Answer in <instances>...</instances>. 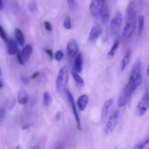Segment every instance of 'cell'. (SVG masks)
I'll return each instance as SVG.
<instances>
[{"mask_svg":"<svg viewBox=\"0 0 149 149\" xmlns=\"http://www.w3.org/2000/svg\"><path fill=\"white\" fill-rule=\"evenodd\" d=\"M142 83V71H141V62L140 60L136 61L132 66L130 74L129 80L127 84L130 93L132 95L135 90Z\"/></svg>","mask_w":149,"mask_h":149,"instance_id":"1","label":"cell"},{"mask_svg":"<svg viewBox=\"0 0 149 149\" xmlns=\"http://www.w3.org/2000/svg\"><path fill=\"white\" fill-rule=\"evenodd\" d=\"M69 80V72L65 66H63L60 68L58 76L55 81V89L58 93H61L65 91V88L68 85Z\"/></svg>","mask_w":149,"mask_h":149,"instance_id":"2","label":"cell"},{"mask_svg":"<svg viewBox=\"0 0 149 149\" xmlns=\"http://www.w3.org/2000/svg\"><path fill=\"white\" fill-rule=\"evenodd\" d=\"M106 0H91L90 4V13L93 17H97L100 16V13L103 9Z\"/></svg>","mask_w":149,"mask_h":149,"instance_id":"3","label":"cell"},{"mask_svg":"<svg viewBox=\"0 0 149 149\" xmlns=\"http://www.w3.org/2000/svg\"><path fill=\"white\" fill-rule=\"evenodd\" d=\"M65 95L66 97L67 100H68V103L71 104V109H72L73 114H74V119H75L76 122H77V127L79 130H81V121H80L79 116L78 114V112H77V107H76L75 101H74V97H73L72 94H71V92L68 90H65Z\"/></svg>","mask_w":149,"mask_h":149,"instance_id":"4","label":"cell"},{"mask_svg":"<svg viewBox=\"0 0 149 149\" xmlns=\"http://www.w3.org/2000/svg\"><path fill=\"white\" fill-rule=\"evenodd\" d=\"M135 26H136L135 17L127 20V23L122 32V39L124 40H127L130 39L135 30Z\"/></svg>","mask_w":149,"mask_h":149,"instance_id":"5","label":"cell"},{"mask_svg":"<svg viewBox=\"0 0 149 149\" xmlns=\"http://www.w3.org/2000/svg\"><path fill=\"white\" fill-rule=\"evenodd\" d=\"M149 108V93L146 92L141 99L137 106V114L143 116L147 112Z\"/></svg>","mask_w":149,"mask_h":149,"instance_id":"6","label":"cell"},{"mask_svg":"<svg viewBox=\"0 0 149 149\" xmlns=\"http://www.w3.org/2000/svg\"><path fill=\"white\" fill-rule=\"evenodd\" d=\"M122 23V17L121 13H118L117 14L115 15L114 17L112 19L111 22V31L113 34H116L120 30L121 26Z\"/></svg>","mask_w":149,"mask_h":149,"instance_id":"7","label":"cell"},{"mask_svg":"<svg viewBox=\"0 0 149 149\" xmlns=\"http://www.w3.org/2000/svg\"><path fill=\"white\" fill-rule=\"evenodd\" d=\"M131 95L130 93L129 90H128L127 85L125 86V88L122 90V91L121 92L120 95H119V98L117 100V106L119 108H122L123 106H125V105L127 103L128 100L130 98Z\"/></svg>","mask_w":149,"mask_h":149,"instance_id":"8","label":"cell"},{"mask_svg":"<svg viewBox=\"0 0 149 149\" xmlns=\"http://www.w3.org/2000/svg\"><path fill=\"white\" fill-rule=\"evenodd\" d=\"M119 112L118 111L113 112V114L110 116L109 120L106 122V130L109 132H113V130L116 128L118 123V118H119Z\"/></svg>","mask_w":149,"mask_h":149,"instance_id":"9","label":"cell"},{"mask_svg":"<svg viewBox=\"0 0 149 149\" xmlns=\"http://www.w3.org/2000/svg\"><path fill=\"white\" fill-rule=\"evenodd\" d=\"M66 50L68 56L69 58H73L77 56L79 51V47L78 45H77V42L74 39L70 41L66 46Z\"/></svg>","mask_w":149,"mask_h":149,"instance_id":"10","label":"cell"},{"mask_svg":"<svg viewBox=\"0 0 149 149\" xmlns=\"http://www.w3.org/2000/svg\"><path fill=\"white\" fill-rule=\"evenodd\" d=\"M113 99L110 98L109 99V100H106L104 103V104H103L101 111V121L103 122H105L106 121L108 115H109V110H110V108L111 107V106L113 105Z\"/></svg>","mask_w":149,"mask_h":149,"instance_id":"11","label":"cell"},{"mask_svg":"<svg viewBox=\"0 0 149 149\" xmlns=\"http://www.w3.org/2000/svg\"><path fill=\"white\" fill-rule=\"evenodd\" d=\"M102 33V28L99 24H96L91 29L89 34V41H93L100 36Z\"/></svg>","mask_w":149,"mask_h":149,"instance_id":"12","label":"cell"},{"mask_svg":"<svg viewBox=\"0 0 149 149\" xmlns=\"http://www.w3.org/2000/svg\"><path fill=\"white\" fill-rule=\"evenodd\" d=\"M89 102V96L87 95H82L77 100V106L81 111H84Z\"/></svg>","mask_w":149,"mask_h":149,"instance_id":"13","label":"cell"},{"mask_svg":"<svg viewBox=\"0 0 149 149\" xmlns=\"http://www.w3.org/2000/svg\"><path fill=\"white\" fill-rule=\"evenodd\" d=\"M32 52H33V47H32V46L31 45H26V46L24 47L23 49H22L20 54H21V56L22 58H23L24 63L27 62L28 60L30 58L31 55L32 54Z\"/></svg>","mask_w":149,"mask_h":149,"instance_id":"14","label":"cell"},{"mask_svg":"<svg viewBox=\"0 0 149 149\" xmlns=\"http://www.w3.org/2000/svg\"><path fill=\"white\" fill-rule=\"evenodd\" d=\"M135 2L134 1H131L129 3L127 7V11H126V18L127 20L129 19H132L135 17Z\"/></svg>","mask_w":149,"mask_h":149,"instance_id":"15","label":"cell"},{"mask_svg":"<svg viewBox=\"0 0 149 149\" xmlns=\"http://www.w3.org/2000/svg\"><path fill=\"white\" fill-rule=\"evenodd\" d=\"M131 58V50L130 49H127V51L125 53V56L123 57L122 60L121 61V72H123L126 67L129 64Z\"/></svg>","mask_w":149,"mask_h":149,"instance_id":"16","label":"cell"},{"mask_svg":"<svg viewBox=\"0 0 149 149\" xmlns=\"http://www.w3.org/2000/svg\"><path fill=\"white\" fill-rule=\"evenodd\" d=\"M109 17H110V13H109V7H108V6L105 5L100 14V19L101 23L103 25H106L109 21Z\"/></svg>","mask_w":149,"mask_h":149,"instance_id":"17","label":"cell"},{"mask_svg":"<svg viewBox=\"0 0 149 149\" xmlns=\"http://www.w3.org/2000/svg\"><path fill=\"white\" fill-rule=\"evenodd\" d=\"M83 68V59L81 54H78L76 56L75 61H74V69L77 71V72L80 73L82 71Z\"/></svg>","mask_w":149,"mask_h":149,"instance_id":"18","label":"cell"},{"mask_svg":"<svg viewBox=\"0 0 149 149\" xmlns=\"http://www.w3.org/2000/svg\"><path fill=\"white\" fill-rule=\"evenodd\" d=\"M18 52V49H17V42L14 40V39H10L9 40L8 42V54L9 55H15L17 54Z\"/></svg>","mask_w":149,"mask_h":149,"instance_id":"19","label":"cell"},{"mask_svg":"<svg viewBox=\"0 0 149 149\" xmlns=\"http://www.w3.org/2000/svg\"><path fill=\"white\" fill-rule=\"evenodd\" d=\"M29 101V96H28L27 93L25 91H20L17 95V102L20 104L25 105L28 103Z\"/></svg>","mask_w":149,"mask_h":149,"instance_id":"20","label":"cell"},{"mask_svg":"<svg viewBox=\"0 0 149 149\" xmlns=\"http://www.w3.org/2000/svg\"><path fill=\"white\" fill-rule=\"evenodd\" d=\"M71 75H72L73 79H74V81H75L76 82L79 84V85H80V86L84 85V80H83L82 77H81V76L79 74V72H77V71H76L74 68H73V69L71 70Z\"/></svg>","mask_w":149,"mask_h":149,"instance_id":"21","label":"cell"},{"mask_svg":"<svg viewBox=\"0 0 149 149\" xmlns=\"http://www.w3.org/2000/svg\"><path fill=\"white\" fill-rule=\"evenodd\" d=\"M15 38L16 39H17V43H18L20 46H23L25 43V39L22 31L20 30V29H15Z\"/></svg>","mask_w":149,"mask_h":149,"instance_id":"22","label":"cell"},{"mask_svg":"<svg viewBox=\"0 0 149 149\" xmlns=\"http://www.w3.org/2000/svg\"><path fill=\"white\" fill-rule=\"evenodd\" d=\"M52 99L50 94L48 92H45L43 95V103L45 106L48 107L52 104Z\"/></svg>","mask_w":149,"mask_h":149,"instance_id":"23","label":"cell"},{"mask_svg":"<svg viewBox=\"0 0 149 149\" xmlns=\"http://www.w3.org/2000/svg\"><path fill=\"white\" fill-rule=\"evenodd\" d=\"M29 10L33 15H36L38 13L37 4L35 1H31L29 4Z\"/></svg>","mask_w":149,"mask_h":149,"instance_id":"24","label":"cell"},{"mask_svg":"<svg viewBox=\"0 0 149 149\" xmlns=\"http://www.w3.org/2000/svg\"><path fill=\"white\" fill-rule=\"evenodd\" d=\"M119 46V42H115V43L112 45L110 51L109 52L108 55H109V57H111V58H113V57L115 55V54H116V50H117Z\"/></svg>","mask_w":149,"mask_h":149,"instance_id":"25","label":"cell"},{"mask_svg":"<svg viewBox=\"0 0 149 149\" xmlns=\"http://www.w3.org/2000/svg\"><path fill=\"white\" fill-rule=\"evenodd\" d=\"M149 143V138H147L146 139L143 140L142 141H141L140 143H137L136 145L134 146V148L136 149H143V148H145L147 145Z\"/></svg>","mask_w":149,"mask_h":149,"instance_id":"26","label":"cell"},{"mask_svg":"<svg viewBox=\"0 0 149 149\" xmlns=\"http://www.w3.org/2000/svg\"><path fill=\"white\" fill-rule=\"evenodd\" d=\"M138 23H139V29H138V33H142L143 30L144 28V24H145V18H144L143 15H140L139 18H138Z\"/></svg>","mask_w":149,"mask_h":149,"instance_id":"27","label":"cell"},{"mask_svg":"<svg viewBox=\"0 0 149 149\" xmlns=\"http://www.w3.org/2000/svg\"><path fill=\"white\" fill-rule=\"evenodd\" d=\"M63 26L65 29H71L72 28V24H71V17L69 16H67L65 17V18L64 19V21H63Z\"/></svg>","mask_w":149,"mask_h":149,"instance_id":"28","label":"cell"},{"mask_svg":"<svg viewBox=\"0 0 149 149\" xmlns=\"http://www.w3.org/2000/svg\"><path fill=\"white\" fill-rule=\"evenodd\" d=\"M64 54L62 50H58L56 52H55V59L58 61H61V60L63 58Z\"/></svg>","mask_w":149,"mask_h":149,"instance_id":"29","label":"cell"},{"mask_svg":"<svg viewBox=\"0 0 149 149\" xmlns=\"http://www.w3.org/2000/svg\"><path fill=\"white\" fill-rule=\"evenodd\" d=\"M0 37H1V39H3V40L5 41V42H7V34H6V33H5V31H4V29H3V28L1 27V26H0Z\"/></svg>","mask_w":149,"mask_h":149,"instance_id":"30","label":"cell"},{"mask_svg":"<svg viewBox=\"0 0 149 149\" xmlns=\"http://www.w3.org/2000/svg\"><path fill=\"white\" fill-rule=\"evenodd\" d=\"M44 25H45V30L48 32H51L52 30V25L51 23H49V21H45L44 23Z\"/></svg>","mask_w":149,"mask_h":149,"instance_id":"31","label":"cell"},{"mask_svg":"<svg viewBox=\"0 0 149 149\" xmlns=\"http://www.w3.org/2000/svg\"><path fill=\"white\" fill-rule=\"evenodd\" d=\"M66 2L70 8H71V9L74 8V7H75V4H76L75 0H66Z\"/></svg>","mask_w":149,"mask_h":149,"instance_id":"32","label":"cell"},{"mask_svg":"<svg viewBox=\"0 0 149 149\" xmlns=\"http://www.w3.org/2000/svg\"><path fill=\"white\" fill-rule=\"evenodd\" d=\"M45 52L47 54V55L49 56V59L52 60V58H53V53H52V49H45Z\"/></svg>","mask_w":149,"mask_h":149,"instance_id":"33","label":"cell"},{"mask_svg":"<svg viewBox=\"0 0 149 149\" xmlns=\"http://www.w3.org/2000/svg\"><path fill=\"white\" fill-rule=\"evenodd\" d=\"M17 61H18V62L20 63L21 65H23V64H24V62H23V58H22L20 52H17Z\"/></svg>","mask_w":149,"mask_h":149,"instance_id":"34","label":"cell"},{"mask_svg":"<svg viewBox=\"0 0 149 149\" xmlns=\"http://www.w3.org/2000/svg\"><path fill=\"white\" fill-rule=\"evenodd\" d=\"M61 119V111H58L55 114V119L57 121H60Z\"/></svg>","mask_w":149,"mask_h":149,"instance_id":"35","label":"cell"},{"mask_svg":"<svg viewBox=\"0 0 149 149\" xmlns=\"http://www.w3.org/2000/svg\"><path fill=\"white\" fill-rule=\"evenodd\" d=\"M22 82L25 84H27L29 83V79L26 77H22Z\"/></svg>","mask_w":149,"mask_h":149,"instance_id":"36","label":"cell"},{"mask_svg":"<svg viewBox=\"0 0 149 149\" xmlns=\"http://www.w3.org/2000/svg\"><path fill=\"white\" fill-rule=\"evenodd\" d=\"M39 75V72H38V71L37 72H35L34 74L31 76V79H36Z\"/></svg>","mask_w":149,"mask_h":149,"instance_id":"37","label":"cell"},{"mask_svg":"<svg viewBox=\"0 0 149 149\" xmlns=\"http://www.w3.org/2000/svg\"><path fill=\"white\" fill-rule=\"evenodd\" d=\"M3 7H4V4H3V2L1 0H0V10H2Z\"/></svg>","mask_w":149,"mask_h":149,"instance_id":"38","label":"cell"},{"mask_svg":"<svg viewBox=\"0 0 149 149\" xmlns=\"http://www.w3.org/2000/svg\"><path fill=\"white\" fill-rule=\"evenodd\" d=\"M146 74H147V76H148V77H149V65L148 66V68H147Z\"/></svg>","mask_w":149,"mask_h":149,"instance_id":"39","label":"cell"},{"mask_svg":"<svg viewBox=\"0 0 149 149\" xmlns=\"http://www.w3.org/2000/svg\"><path fill=\"white\" fill-rule=\"evenodd\" d=\"M2 87H3V82L1 80H0V88H1Z\"/></svg>","mask_w":149,"mask_h":149,"instance_id":"40","label":"cell"},{"mask_svg":"<svg viewBox=\"0 0 149 149\" xmlns=\"http://www.w3.org/2000/svg\"><path fill=\"white\" fill-rule=\"evenodd\" d=\"M138 1H142L143 0H138Z\"/></svg>","mask_w":149,"mask_h":149,"instance_id":"41","label":"cell"},{"mask_svg":"<svg viewBox=\"0 0 149 149\" xmlns=\"http://www.w3.org/2000/svg\"><path fill=\"white\" fill-rule=\"evenodd\" d=\"M0 75H1V70H0Z\"/></svg>","mask_w":149,"mask_h":149,"instance_id":"42","label":"cell"},{"mask_svg":"<svg viewBox=\"0 0 149 149\" xmlns=\"http://www.w3.org/2000/svg\"><path fill=\"white\" fill-rule=\"evenodd\" d=\"M148 138H149V136H148Z\"/></svg>","mask_w":149,"mask_h":149,"instance_id":"43","label":"cell"},{"mask_svg":"<svg viewBox=\"0 0 149 149\" xmlns=\"http://www.w3.org/2000/svg\"></svg>","mask_w":149,"mask_h":149,"instance_id":"44","label":"cell"}]
</instances>
